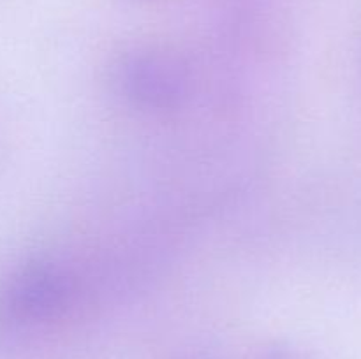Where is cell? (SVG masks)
<instances>
[{"mask_svg": "<svg viewBox=\"0 0 361 359\" xmlns=\"http://www.w3.org/2000/svg\"><path fill=\"white\" fill-rule=\"evenodd\" d=\"M67 275L46 263H28L0 282V324L27 327L59 315L69 303Z\"/></svg>", "mask_w": 361, "mask_h": 359, "instance_id": "1", "label": "cell"}, {"mask_svg": "<svg viewBox=\"0 0 361 359\" xmlns=\"http://www.w3.org/2000/svg\"><path fill=\"white\" fill-rule=\"evenodd\" d=\"M118 81L130 101L147 108H171L187 90L183 67L164 53L141 51L127 56Z\"/></svg>", "mask_w": 361, "mask_h": 359, "instance_id": "2", "label": "cell"}, {"mask_svg": "<svg viewBox=\"0 0 361 359\" xmlns=\"http://www.w3.org/2000/svg\"><path fill=\"white\" fill-rule=\"evenodd\" d=\"M256 359H305V355L296 348L288 347V345H275V347L267 348Z\"/></svg>", "mask_w": 361, "mask_h": 359, "instance_id": "3", "label": "cell"}]
</instances>
